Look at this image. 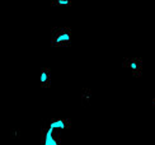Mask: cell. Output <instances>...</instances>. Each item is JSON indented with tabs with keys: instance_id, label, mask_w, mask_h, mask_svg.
<instances>
[{
	"instance_id": "obj_6",
	"label": "cell",
	"mask_w": 155,
	"mask_h": 145,
	"mask_svg": "<svg viewBox=\"0 0 155 145\" xmlns=\"http://www.w3.org/2000/svg\"><path fill=\"white\" fill-rule=\"evenodd\" d=\"M92 98H93V92L92 89L89 88H83L81 89V93H80V102L84 107H88L90 102H92Z\"/></svg>"
},
{
	"instance_id": "obj_2",
	"label": "cell",
	"mask_w": 155,
	"mask_h": 145,
	"mask_svg": "<svg viewBox=\"0 0 155 145\" xmlns=\"http://www.w3.org/2000/svg\"><path fill=\"white\" fill-rule=\"evenodd\" d=\"M124 68L130 72V74L135 78H140L143 75V69H144V62L140 57H125L124 59Z\"/></svg>"
},
{
	"instance_id": "obj_3",
	"label": "cell",
	"mask_w": 155,
	"mask_h": 145,
	"mask_svg": "<svg viewBox=\"0 0 155 145\" xmlns=\"http://www.w3.org/2000/svg\"><path fill=\"white\" fill-rule=\"evenodd\" d=\"M41 145H61L60 131L54 130L52 127H50L48 125L42 127Z\"/></svg>"
},
{
	"instance_id": "obj_9",
	"label": "cell",
	"mask_w": 155,
	"mask_h": 145,
	"mask_svg": "<svg viewBox=\"0 0 155 145\" xmlns=\"http://www.w3.org/2000/svg\"><path fill=\"white\" fill-rule=\"evenodd\" d=\"M151 103H153V107H155V98L153 99V102H151Z\"/></svg>"
},
{
	"instance_id": "obj_1",
	"label": "cell",
	"mask_w": 155,
	"mask_h": 145,
	"mask_svg": "<svg viewBox=\"0 0 155 145\" xmlns=\"http://www.w3.org/2000/svg\"><path fill=\"white\" fill-rule=\"evenodd\" d=\"M73 42V29L69 27H54L51 29V46L56 49L69 47Z\"/></svg>"
},
{
	"instance_id": "obj_4",
	"label": "cell",
	"mask_w": 155,
	"mask_h": 145,
	"mask_svg": "<svg viewBox=\"0 0 155 145\" xmlns=\"http://www.w3.org/2000/svg\"><path fill=\"white\" fill-rule=\"evenodd\" d=\"M50 127H52L54 130H57V131H64V130H68L71 126V121L69 118H62V117H56V118H52L48 123Z\"/></svg>"
},
{
	"instance_id": "obj_5",
	"label": "cell",
	"mask_w": 155,
	"mask_h": 145,
	"mask_svg": "<svg viewBox=\"0 0 155 145\" xmlns=\"http://www.w3.org/2000/svg\"><path fill=\"white\" fill-rule=\"evenodd\" d=\"M51 84H52V75H51V70L48 68H42L40 74V85L43 89H50Z\"/></svg>"
},
{
	"instance_id": "obj_7",
	"label": "cell",
	"mask_w": 155,
	"mask_h": 145,
	"mask_svg": "<svg viewBox=\"0 0 155 145\" xmlns=\"http://www.w3.org/2000/svg\"><path fill=\"white\" fill-rule=\"evenodd\" d=\"M73 5V0H51V6L55 8H70Z\"/></svg>"
},
{
	"instance_id": "obj_8",
	"label": "cell",
	"mask_w": 155,
	"mask_h": 145,
	"mask_svg": "<svg viewBox=\"0 0 155 145\" xmlns=\"http://www.w3.org/2000/svg\"><path fill=\"white\" fill-rule=\"evenodd\" d=\"M22 136V130L18 129V127H14L10 130V139L13 140H17V139H21Z\"/></svg>"
}]
</instances>
